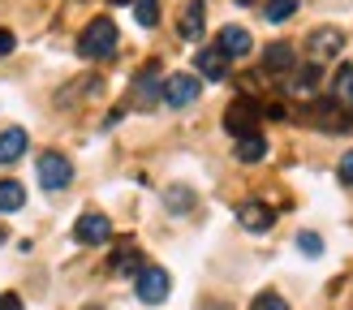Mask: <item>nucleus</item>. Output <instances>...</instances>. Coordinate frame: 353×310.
I'll list each match as a JSON object with an SVG mask.
<instances>
[{"label": "nucleus", "mask_w": 353, "mask_h": 310, "mask_svg": "<svg viewBox=\"0 0 353 310\" xmlns=\"http://www.w3.org/2000/svg\"><path fill=\"white\" fill-rule=\"evenodd\" d=\"M168 289H172V280H168V271H164V267L147 263L143 271H138V302L160 306V302H168Z\"/></svg>", "instance_id": "nucleus-7"}, {"label": "nucleus", "mask_w": 353, "mask_h": 310, "mask_svg": "<svg viewBox=\"0 0 353 310\" xmlns=\"http://www.w3.org/2000/svg\"><path fill=\"white\" fill-rule=\"evenodd\" d=\"M134 17L138 26H155L160 22V0H134Z\"/></svg>", "instance_id": "nucleus-20"}, {"label": "nucleus", "mask_w": 353, "mask_h": 310, "mask_svg": "<svg viewBox=\"0 0 353 310\" xmlns=\"http://www.w3.org/2000/svg\"><path fill=\"white\" fill-rule=\"evenodd\" d=\"M306 52H310V61H314V65L336 61L341 52H345V30H336V26H319V30H310V34H306Z\"/></svg>", "instance_id": "nucleus-3"}, {"label": "nucleus", "mask_w": 353, "mask_h": 310, "mask_svg": "<svg viewBox=\"0 0 353 310\" xmlns=\"http://www.w3.org/2000/svg\"><path fill=\"white\" fill-rule=\"evenodd\" d=\"M112 271L117 276H134V271H143V254H138V246H121L112 254Z\"/></svg>", "instance_id": "nucleus-17"}, {"label": "nucleus", "mask_w": 353, "mask_h": 310, "mask_svg": "<svg viewBox=\"0 0 353 310\" xmlns=\"http://www.w3.org/2000/svg\"><path fill=\"white\" fill-rule=\"evenodd\" d=\"M34 164H39V185L43 189H65L69 181H74V164H69L61 151H43Z\"/></svg>", "instance_id": "nucleus-5"}, {"label": "nucleus", "mask_w": 353, "mask_h": 310, "mask_svg": "<svg viewBox=\"0 0 353 310\" xmlns=\"http://www.w3.org/2000/svg\"><path fill=\"white\" fill-rule=\"evenodd\" d=\"M74 237L82 241V246H103V241L112 237V220L103 211H82L78 224H74Z\"/></svg>", "instance_id": "nucleus-8"}, {"label": "nucleus", "mask_w": 353, "mask_h": 310, "mask_svg": "<svg viewBox=\"0 0 353 310\" xmlns=\"http://www.w3.org/2000/svg\"><path fill=\"white\" fill-rule=\"evenodd\" d=\"M0 246H5V224H0Z\"/></svg>", "instance_id": "nucleus-29"}, {"label": "nucleus", "mask_w": 353, "mask_h": 310, "mask_svg": "<svg viewBox=\"0 0 353 310\" xmlns=\"http://www.w3.org/2000/svg\"><path fill=\"white\" fill-rule=\"evenodd\" d=\"M216 48L224 52L228 61H233V56H250L254 39H250V30H241V26H224V30H220V39H216Z\"/></svg>", "instance_id": "nucleus-10"}, {"label": "nucleus", "mask_w": 353, "mask_h": 310, "mask_svg": "<svg viewBox=\"0 0 353 310\" xmlns=\"http://www.w3.org/2000/svg\"><path fill=\"white\" fill-rule=\"evenodd\" d=\"M26 147H30L26 130H22V125H9L5 134H0V164H17V160L26 155Z\"/></svg>", "instance_id": "nucleus-11"}, {"label": "nucleus", "mask_w": 353, "mask_h": 310, "mask_svg": "<svg viewBox=\"0 0 353 310\" xmlns=\"http://www.w3.org/2000/svg\"><path fill=\"white\" fill-rule=\"evenodd\" d=\"M0 310H22V298L17 293H0Z\"/></svg>", "instance_id": "nucleus-27"}, {"label": "nucleus", "mask_w": 353, "mask_h": 310, "mask_svg": "<svg viewBox=\"0 0 353 310\" xmlns=\"http://www.w3.org/2000/svg\"><path fill=\"white\" fill-rule=\"evenodd\" d=\"M293 13H297V0H268V5H263V17H268V22H289Z\"/></svg>", "instance_id": "nucleus-19"}, {"label": "nucleus", "mask_w": 353, "mask_h": 310, "mask_svg": "<svg viewBox=\"0 0 353 310\" xmlns=\"http://www.w3.org/2000/svg\"><path fill=\"white\" fill-rule=\"evenodd\" d=\"M250 310H289V302L280 298V293H272V289H268V293H259V298L250 302Z\"/></svg>", "instance_id": "nucleus-23"}, {"label": "nucleus", "mask_w": 353, "mask_h": 310, "mask_svg": "<svg viewBox=\"0 0 353 310\" xmlns=\"http://www.w3.org/2000/svg\"><path fill=\"white\" fill-rule=\"evenodd\" d=\"M263 155H268V138H263V134L237 138V147H233V160H241V164H259Z\"/></svg>", "instance_id": "nucleus-15"}, {"label": "nucleus", "mask_w": 353, "mask_h": 310, "mask_svg": "<svg viewBox=\"0 0 353 310\" xmlns=\"http://www.w3.org/2000/svg\"><path fill=\"white\" fill-rule=\"evenodd\" d=\"M297 246H302L306 254H319V250H323V241L314 237V233H302V237H297Z\"/></svg>", "instance_id": "nucleus-25"}, {"label": "nucleus", "mask_w": 353, "mask_h": 310, "mask_svg": "<svg viewBox=\"0 0 353 310\" xmlns=\"http://www.w3.org/2000/svg\"><path fill=\"white\" fill-rule=\"evenodd\" d=\"M237 5H254V0H237Z\"/></svg>", "instance_id": "nucleus-31"}, {"label": "nucleus", "mask_w": 353, "mask_h": 310, "mask_svg": "<svg viewBox=\"0 0 353 310\" xmlns=\"http://www.w3.org/2000/svg\"><path fill=\"white\" fill-rule=\"evenodd\" d=\"M194 65H199V74L207 78V82H220L224 74H228V56L220 48H203L199 56H194Z\"/></svg>", "instance_id": "nucleus-14"}, {"label": "nucleus", "mask_w": 353, "mask_h": 310, "mask_svg": "<svg viewBox=\"0 0 353 310\" xmlns=\"http://www.w3.org/2000/svg\"><path fill=\"white\" fill-rule=\"evenodd\" d=\"M22 203H26L22 181H0V211H22Z\"/></svg>", "instance_id": "nucleus-18"}, {"label": "nucleus", "mask_w": 353, "mask_h": 310, "mask_svg": "<svg viewBox=\"0 0 353 310\" xmlns=\"http://www.w3.org/2000/svg\"><path fill=\"white\" fill-rule=\"evenodd\" d=\"M112 52H117V22H112V17H95V22H86L82 39H78V56L108 61Z\"/></svg>", "instance_id": "nucleus-1"}, {"label": "nucleus", "mask_w": 353, "mask_h": 310, "mask_svg": "<svg viewBox=\"0 0 353 310\" xmlns=\"http://www.w3.org/2000/svg\"><path fill=\"white\" fill-rule=\"evenodd\" d=\"M160 65H147L143 69V74H138L134 78V91H138V99H143V103H151V99H160Z\"/></svg>", "instance_id": "nucleus-16"}, {"label": "nucleus", "mask_w": 353, "mask_h": 310, "mask_svg": "<svg viewBox=\"0 0 353 310\" xmlns=\"http://www.w3.org/2000/svg\"><path fill=\"white\" fill-rule=\"evenodd\" d=\"M336 172H341V181H345V185H353V151L341 155V168H336Z\"/></svg>", "instance_id": "nucleus-26"}, {"label": "nucleus", "mask_w": 353, "mask_h": 310, "mask_svg": "<svg viewBox=\"0 0 353 310\" xmlns=\"http://www.w3.org/2000/svg\"><path fill=\"white\" fill-rule=\"evenodd\" d=\"M306 116H310L319 130H327V134H349V130H353V112H345L336 99H319V103H310Z\"/></svg>", "instance_id": "nucleus-4"}, {"label": "nucleus", "mask_w": 353, "mask_h": 310, "mask_svg": "<svg viewBox=\"0 0 353 310\" xmlns=\"http://www.w3.org/2000/svg\"><path fill=\"white\" fill-rule=\"evenodd\" d=\"M314 82H319V65H306V69H297V74H293V91L297 95H310Z\"/></svg>", "instance_id": "nucleus-21"}, {"label": "nucleus", "mask_w": 353, "mask_h": 310, "mask_svg": "<svg viewBox=\"0 0 353 310\" xmlns=\"http://www.w3.org/2000/svg\"><path fill=\"white\" fill-rule=\"evenodd\" d=\"M203 91V82L194 78V74H168L164 86H160V99L168 103V108H185V103H194Z\"/></svg>", "instance_id": "nucleus-6"}, {"label": "nucleus", "mask_w": 353, "mask_h": 310, "mask_svg": "<svg viewBox=\"0 0 353 310\" xmlns=\"http://www.w3.org/2000/svg\"><path fill=\"white\" fill-rule=\"evenodd\" d=\"M9 52H13V34L0 30V56H9Z\"/></svg>", "instance_id": "nucleus-28"}, {"label": "nucleus", "mask_w": 353, "mask_h": 310, "mask_svg": "<svg viewBox=\"0 0 353 310\" xmlns=\"http://www.w3.org/2000/svg\"><path fill=\"white\" fill-rule=\"evenodd\" d=\"M336 91H345V95H349V103H353V69H349V65L336 74Z\"/></svg>", "instance_id": "nucleus-24"}, {"label": "nucleus", "mask_w": 353, "mask_h": 310, "mask_svg": "<svg viewBox=\"0 0 353 310\" xmlns=\"http://www.w3.org/2000/svg\"><path fill=\"white\" fill-rule=\"evenodd\" d=\"M237 224L245 233H268L272 224H276V211L268 203H259V198H245L241 207H237Z\"/></svg>", "instance_id": "nucleus-9"}, {"label": "nucleus", "mask_w": 353, "mask_h": 310, "mask_svg": "<svg viewBox=\"0 0 353 310\" xmlns=\"http://www.w3.org/2000/svg\"><path fill=\"white\" fill-rule=\"evenodd\" d=\"M164 203L172 207V211H185V207H194V194H190L185 185H172L168 194H164Z\"/></svg>", "instance_id": "nucleus-22"}, {"label": "nucleus", "mask_w": 353, "mask_h": 310, "mask_svg": "<svg viewBox=\"0 0 353 310\" xmlns=\"http://www.w3.org/2000/svg\"><path fill=\"white\" fill-rule=\"evenodd\" d=\"M112 5H134V0H112Z\"/></svg>", "instance_id": "nucleus-30"}, {"label": "nucleus", "mask_w": 353, "mask_h": 310, "mask_svg": "<svg viewBox=\"0 0 353 310\" xmlns=\"http://www.w3.org/2000/svg\"><path fill=\"white\" fill-rule=\"evenodd\" d=\"M259 121H263V108H259L250 95H241L237 103H228V108H224V130L233 134V138H250V134H259Z\"/></svg>", "instance_id": "nucleus-2"}, {"label": "nucleus", "mask_w": 353, "mask_h": 310, "mask_svg": "<svg viewBox=\"0 0 353 310\" xmlns=\"http://www.w3.org/2000/svg\"><path fill=\"white\" fill-rule=\"evenodd\" d=\"M297 65V56H293V43H268L263 48V69H268V74H289V69Z\"/></svg>", "instance_id": "nucleus-12"}, {"label": "nucleus", "mask_w": 353, "mask_h": 310, "mask_svg": "<svg viewBox=\"0 0 353 310\" xmlns=\"http://www.w3.org/2000/svg\"><path fill=\"white\" fill-rule=\"evenodd\" d=\"M203 26H207V5L203 0H190V5L181 9V39H203Z\"/></svg>", "instance_id": "nucleus-13"}]
</instances>
